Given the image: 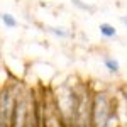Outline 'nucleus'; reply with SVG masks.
I'll return each instance as SVG.
<instances>
[{"label": "nucleus", "instance_id": "obj_1", "mask_svg": "<svg viewBox=\"0 0 127 127\" xmlns=\"http://www.w3.org/2000/svg\"><path fill=\"white\" fill-rule=\"evenodd\" d=\"M114 115H115V110L112 107V100L105 93L97 95L95 105H93V122L98 127H108Z\"/></svg>", "mask_w": 127, "mask_h": 127}, {"label": "nucleus", "instance_id": "obj_2", "mask_svg": "<svg viewBox=\"0 0 127 127\" xmlns=\"http://www.w3.org/2000/svg\"><path fill=\"white\" fill-rule=\"evenodd\" d=\"M15 102L17 100L14 98L9 88L0 90V122H5L10 126L12 114H14V108H15Z\"/></svg>", "mask_w": 127, "mask_h": 127}, {"label": "nucleus", "instance_id": "obj_3", "mask_svg": "<svg viewBox=\"0 0 127 127\" xmlns=\"http://www.w3.org/2000/svg\"><path fill=\"white\" fill-rule=\"evenodd\" d=\"M98 29H100V34H102L103 37H107V39L117 36V29H115L112 24H108V22H102V24L98 26Z\"/></svg>", "mask_w": 127, "mask_h": 127}, {"label": "nucleus", "instance_id": "obj_4", "mask_svg": "<svg viewBox=\"0 0 127 127\" xmlns=\"http://www.w3.org/2000/svg\"><path fill=\"white\" fill-rule=\"evenodd\" d=\"M103 66H105L110 73H119V71H120V63H119V59L112 58V56H105V58H103Z\"/></svg>", "mask_w": 127, "mask_h": 127}, {"label": "nucleus", "instance_id": "obj_5", "mask_svg": "<svg viewBox=\"0 0 127 127\" xmlns=\"http://www.w3.org/2000/svg\"><path fill=\"white\" fill-rule=\"evenodd\" d=\"M0 20H2V24L5 26V27H9V29H14V27H17V19L9 14V12H2L0 14Z\"/></svg>", "mask_w": 127, "mask_h": 127}, {"label": "nucleus", "instance_id": "obj_6", "mask_svg": "<svg viewBox=\"0 0 127 127\" xmlns=\"http://www.w3.org/2000/svg\"><path fill=\"white\" fill-rule=\"evenodd\" d=\"M46 31H48L49 34L56 36V37H68L69 36V31H66L64 27H51V26H48Z\"/></svg>", "mask_w": 127, "mask_h": 127}, {"label": "nucleus", "instance_id": "obj_7", "mask_svg": "<svg viewBox=\"0 0 127 127\" xmlns=\"http://www.w3.org/2000/svg\"><path fill=\"white\" fill-rule=\"evenodd\" d=\"M71 2H73V5H75V7H78L80 10H85V12H95V7L85 3L83 0H71Z\"/></svg>", "mask_w": 127, "mask_h": 127}, {"label": "nucleus", "instance_id": "obj_8", "mask_svg": "<svg viewBox=\"0 0 127 127\" xmlns=\"http://www.w3.org/2000/svg\"><path fill=\"white\" fill-rule=\"evenodd\" d=\"M120 22H122L124 26H127V15H122V17H120Z\"/></svg>", "mask_w": 127, "mask_h": 127}, {"label": "nucleus", "instance_id": "obj_9", "mask_svg": "<svg viewBox=\"0 0 127 127\" xmlns=\"http://www.w3.org/2000/svg\"><path fill=\"white\" fill-rule=\"evenodd\" d=\"M0 127H10L9 124H5V122H0Z\"/></svg>", "mask_w": 127, "mask_h": 127}, {"label": "nucleus", "instance_id": "obj_10", "mask_svg": "<svg viewBox=\"0 0 127 127\" xmlns=\"http://www.w3.org/2000/svg\"><path fill=\"white\" fill-rule=\"evenodd\" d=\"M126 127H127V107H126Z\"/></svg>", "mask_w": 127, "mask_h": 127}, {"label": "nucleus", "instance_id": "obj_11", "mask_svg": "<svg viewBox=\"0 0 127 127\" xmlns=\"http://www.w3.org/2000/svg\"><path fill=\"white\" fill-rule=\"evenodd\" d=\"M27 127H32V122H31V124H29V126H27Z\"/></svg>", "mask_w": 127, "mask_h": 127}]
</instances>
